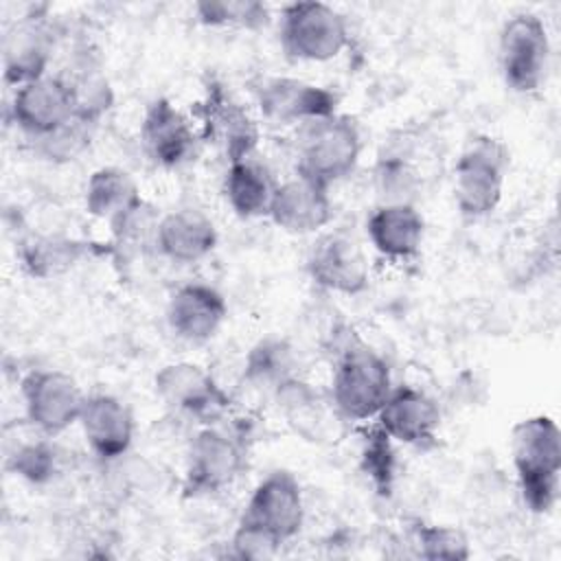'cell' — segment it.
<instances>
[{"instance_id": "6da1fadb", "label": "cell", "mask_w": 561, "mask_h": 561, "mask_svg": "<svg viewBox=\"0 0 561 561\" xmlns=\"http://www.w3.org/2000/svg\"><path fill=\"white\" fill-rule=\"evenodd\" d=\"M511 458L524 506L546 515L559 500L561 430L548 414H533L511 430Z\"/></svg>"}, {"instance_id": "7a4b0ae2", "label": "cell", "mask_w": 561, "mask_h": 561, "mask_svg": "<svg viewBox=\"0 0 561 561\" xmlns=\"http://www.w3.org/2000/svg\"><path fill=\"white\" fill-rule=\"evenodd\" d=\"M392 388L386 357L359 337H346L335 355L329 383V399L340 419L373 421Z\"/></svg>"}, {"instance_id": "3957f363", "label": "cell", "mask_w": 561, "mask_h": 561, "mask_svg": "<svg viewBox=\"0 0 561 561\" xmlns=\"http://www.w3.org/2000/svg\"><path fill=\"white\" fill-rule=\"evenodd\" d=\"M362 156V131L348 114L309 121L296 134V173L327 188L348 178Z\"/></svg>"}, {"instance_id": "277c9868", "label": "cell", "mask_w": 561, "mask_h": 561, "mask_svg": "<svg viewBox=\"0 0 561 561\" xmlns=\"http://www.w3.org/2000/svg\"><path fill=\"white\" fill-rule=\"evenodd\" d=\"M511 171L508 147L489 134L473 136L454 164V202L462 217L491 215L504 195Z\"/></svg>"}, {"instance_id": "5b68a950", "label": "cell", "mask_w": 561, "mask_h": 561, "mask_svg": "<svg viewBox=\"0 0 561 561\" xmlns=\"http://www.w3.org/2000/svg\"><path fill=\"white\" fill-rule=\"evenodd\" d=\"M348 42L351 28L344 13L327 2H289L278 13V44L294 61H331Z\"/></svg>"}, {"instance_id": "8992f818", "label": "cell", "mask_w": 561, "mask_h": 561, "mask_svg": "<svg viewBox=\"0 0 561 561\" xmlns=\"http://www.w3.org/2000/svg\"><path fill=\"white\" fill-rule=\"evenodd\" d=\"M550 53V35L537 13L511 15L497 37V64L506 88L517 94L537 92L546 83Z\"/></svg>"}, {"instance_id": "52a82bcc", "label": "cell", "mask_w": 561, "mask_h": 561, "mask_svg": "<svg viewBox=\"0 0 561 561\" xmlns=\"http://www.w3.org/2000/svg\"><path fill=\"white\" fill-rule=\"evenodd\" d=\"M245 467L243 443L215 425L195 432L186 447L184 467V495L204 497L228 489Z\"/></svg>"}, {"instance_id": "ba28073f", "label": "cell", "mask_w": 561, "mask_h": 561, "mask_svg": "<svg viewBox=\"0 0 561 561\" xmlns=\"http://www.w3.org/2000/svg\"><path fill=\"white\" fill-rule=\"evenodd\" d=\"M20 394L26 423L50 438L79 423L85 401L77 379L57 368L28 373L20 383Z\"/></svg>"}, {"instance_id": "9c48e42d", "label": "cell", "mask_w": 561, "mask_h": 561, "mask_svg": "<svg viewBox=\"0 0 561 561\" xmlns=\"http://www.w3.org/2000/svg\"><path fill=\"white\" fill-rule=\"evenodd\" d=\"M276 541H291L305 524V495L298 478L287 469L270 471L252 489L241 517Z\"/></svg>"}, {"instance_id": "30bf717a", "label": "cell", "mask_w": 561, "mask_h": 561, "mask_svg": "<svg viewBox=\"0 0 561 561\" xmlns=\"http://www.w3.org/2000/svg\"><path fill=\"white\" fill-rule=\"evenodd\" d=\"M199 138L215 145L228 162L250 158L261 131L254 116L221 85L210 83L199 103Z\"/></svg>"}, {"instance_id": "8fae6325", "label": "cell", "mask_w": 561, "mask_h": 561, "mask_svg": "<svg viewBox=\"0 0 561 561\" xmlns=\"http://www.w3.org/2000/svg\"><path fill=\"white\" fill-rule=\"evenodd\" d=\"M261 116L274 125H305L337 112V94L298 77H263L254 85Z\"/></svg>"}, {"instance_id": "7c38bea8", "label": "cell", "mask_w": 561, "mask_h": 561, "mask_svg": "<svg viewBox=\"0 0 561 561\" xmlns=\"http://www.w3.org/2000/svg\"><path fill=\"white\" fill-rule=\"evenodd\" d=\"M153 390L167 408L199 421L217 419L230 408V394L204 366L193 362L164 364L153 375Z\"/></svg>"}, {"instance_id": "4fadbf2b", "label": "cell", "mask_w": 561, "mask_h": 561, "mask_svg": "<svg viewBox=\"0 0 561 561\" xmlns=\"http://www.w3.org/2000/svg\"><path fill=\"white\" fill-rule=\"evenodd\" d=\"M307 274L316 287L340 296H357L370 283L362 245L342 232H327L313 241L307 254Z\"/></svg>"}, {"instance_id": "5bb4252c", "label": "cell", "mask_w": 561, "mask_h": 561, "mask_svg": "<svg viewBox=\"0 0 561 561\" xmlns=\"http://www.w3.org/2000/svg\"><path fill=\"white\" fill-rule=\"evenodd\" d=\"M199 131L171 99L156 96L140 121V145L147 158L164 169L186 164L199 145Z\"/></svg>"}, {"instance_id": "9a60e30c", "label": "cell", "mask_w": 561, "mask_h": 561, "mask_svg": "<svg viewBox=\"0 0 561 561\" xmlns=\"http://www.w3.org/2000/svg\"><path fill=\"white\" fill-rule=\"evenodd\" d=\"M11 118L31 140L44 138L75 118L68 88L59 75H44L13 90Z\"/></svg>"}, {"instance_id": "2e32d148", "label": "cell", "mask_w": 561, "mask_h": 561, "mask_svg": "<svg viewBox=\"0 0 561 561\" xmlns=\"http://www.w3.org/2000/svg\"><path fill=\"white\" fill-rule=\"evenodd\" d=\"M375 425L394 443L423 447L440 427L438 403L421 388L394 386L375 416Z\"/></svg>"}, {"instance_id": "e0dca14e", "label": "cell", "mask_w": 561, "mask_h": 561, "mask_svg": "<svg viewBox=\"0 0 561 561\" xmlns=\"http://www.w3.org/2000/svg\"><path fill=\"white\" fill-rule=\"evenodd\" d=\"M228 318V302L224 294L208 283H184L167 302V322L175 337L204 344L217 335Z\"/></svg>"}, {"instance_id": "ac0fdd59", "label": "cell", "mask_w": 561, "mask_h": 561, "mask_svg": "<svg viewBox=\"0 0 561 561\" xmlns=\"http://www.w3.org/2000/svg\"><path fill=\"white\" fill-rule=\"evenodd\" d=\"M77 425L90 451L101 460L125 456L134 443V414L116 394H85Z\"/></svg>"}, {"instance_id": "d6986e66", "label": "cell", "mask_w": 561, "mask_h": 561, "mask_svg": "<svg viewBox=\"0 0 561 561\" xmlns=\"http://www.w3.org/2000/svg\"><path fill=\"white\" fill-rule=\"evenodd\" d=\"M267 217L285 232L313 234L333 217V202L327 186L302 175L278 182Z\"/></svg>"}, {"instance_id": "ffe728a7", "label": "cell", "mask_w": 561, "mask_h": 561, "mask_svg": "<svg viewBox=\"0 0 561 561\" xmlns=\"http://www.w3.org/2000/svg\"><path fill=\"white\" fill-rule=\"evenodd\" d=\"M373 250L388 261H410L421 252L425 219L416 204H377L366 217Z\"/></svg>"}, {"instance_id": "44dd1931", "label": "cell", "mask_w": 561, "mask_h": 561, "mask_svg": "<svg viewBox=\"0 0 561 561\" xmlns=\"http://www.w3.org/2000/svg\"><path fill=\"white\" fill-rule=\"evenodd\" d=\"M215 221L199 208L184 206L160 217L153 248L173 263H197L217 248Z\"/></svg>"}, {"instance_id": "7402d4cb", "label": "cell", "mask_w": 561, "mask_h": 561, "mask_svg": "<svg viewBox=\"0 0 561 561\" xmlns=\"http://www.w3.org/2000/svg\"><path fill=\"white\" fill-rule=\"evenodd\" d=\"M53 39L39 18L13 22L2 37V70L7 85H22L48 75Z\"/></svg>"}, {"instance_id": "603a6c76", "label": "cell", "mask_w": 561, "mask_h": 561, "mask_svg": "<svg viewBox=\"0 0 561 561\" xmlns=\"http://www.w3.org/2000/svg\"><path fill=\"white\" fill-rule=\"evenodd\" d=\"M92 252L90 241L64 232H31L18 241V261L37 280H53L72 272Z\"/></svg>"}, {"instance_id": "cb8c5ba5", "label": "cell", "mask_w": 561, "mask_h": 561, "mask_svg": "<svg viewBox=\"0 0 561 561\" xmlns=\"http://www.w3.org/2000/svg\"><path fill=\"white\" fill-rule=\"evenodd\" d=\"M276 186L267 164L254 156L228 162L224 173V197L241 219L267 217Z\"/></svg>"}, {"instance_id": "d4e9b609", "label": "cell", "mask_w": 561, "mask_h": 561, "mask_svg": "<svg viewBox=\"0 0 561 561\" xmlns=\"http://www.w3.org/2000/svg\"><path fill=\"white\" fill-rule=\"evenodd\" d=\"M142 193L134 175L123 167H99L90 173L83 188L85 210L101 221H116L142 202Z\"/></svg>"}, {"instance_id": "484cf974", "label": "cell", "mask_w": 561, "mask_h": 561, "mask_svg": "<svg viewBox=\"0 0 561 561\" xmlns=\"http://www.w3.org/2000/svg\"><path fill=\"white\" fill-rule=\"evenodd\" d=\"M298 377V353L289 340L263 337L245 355L243 379L254 390L274 394L278 386Z\"/></svg>"}, {"instance_id": "4316f807", "label": "cell", "mask_w": 561, "mask_h": 561, "mask_svg": "<svg viewBox=\"0 0 561 561\" xmlns=\"http://www.w3.org/2000/svg\"><path fill=\"white\" fill-rule=\"evenodd\" d=\"M68 88L72 112L77 121L88 125H99V121L112 110L114 105V90L105 72L92 59H79L59 75Z\"/></svg>"}, {"instance_id": "83f0119b", "label": "cell", "mask_w": 561, "mask_h": 561, "mask_svg": "<svg viewBox=\"0 0 561 561\" xmlns=\"http://www.w3.org/2000/svg\"><path fill=\"white\" fill-rule=\"evenodd\" d=\"M272 397H274L278 410L285 414L287 423L296 430V434H300L309 440H318L324 436V430H327L324 403L327 401L300 375L291 377L289 381L278 386Z\"/></svg>"}, {"instance_id": "f1b7e54d", "label": "cell", "mask_w": 561, "mask_h": 561, "mask_svg": "<svg viewBox=\"0 0 561 561\" xmlns=\"http://www.w3.org/2000/svg\"><path fill=\"white\" fill-rule=\"evenodd\" d=\"M195 20L208 28L259 31L270 24V9L259 0H199L193 7Z\"/></svg>"}, {"instance_id": "f546056e", "label": "cell", "mask_w": 561, "mask_h": 561, "mask_svg": "<svg viewBox=\"0 0 561 561\" xmlns=\"http://www.w3.org/2000/svg\"><path fill=\"white\" fill-rule=\"evenodd\" d=\"M7 469L28 484H48L59 471V451L50 436L37 434L9 451Z\"/></svg>"}, {"instance_id": "4dcf8cb0", "label": "cell", "mask_w": 561, "mask_h": 561, "mask_svg": "<svg viewBox=\"0 0 561 561\" xmlns=\"http://www.w3.org/2000/svg\"><path fill=\"white\" fill-rule=\"evenodd\" d=\"M421 186V175L401 153H388L377 160L375 188L379 204H414Z\"/></svg>"}, {"instance_id": "1f68e13d", "label": "cell", "mask_w": 561, "mask_h": 561, "mask_svg": "<svg viewBox=\"0 0 561 561\" xmlns=\"http://www.w3.org/2000/svg\"><path fill=\"white\" fill-rule=\"evenodd\" d=\"M414 548L421 559L465 561L471 557L467 535L449 524H416Z\"/></svg>"}, {"instance_id": "d6a6232c", "label": "cell", "mask_w": 561, "mask_h": 561, "mask_svg": "<svg viewBox=\"0 0 561 561\" xmlns=\"http://www.w3.org/2000/svg\"><path fill=\"white\" fill-rule=\"evenodd\" d=\"M392 438L386 436L377 425L364 436L362 443V471L377 489L379 495H390L394 476H397V458L392 449Z\"/></svg>"}, {"instance_id": "836d02e7", "label": "cell", "mask_w": 561, "mask_h": 561, "mask_svg": "<svg viewBox=\"0 0 561 561\" xmlns=\"http://www.w3.org/2000/svg\"><path fill=\"white\" fill-rule=\"evenodd\" d=\"M94 136V125L72 118L57 131L33 140V149L42 160L53 164H66L77 160L83 151H88Z\"/></svg>"}, {"instance_id": "e575fe53", "label": "cell", "mask_w": 561, "mask_h": 561, "mask_svg": "<svg viewBox=\"0 0 561 561\" xmlns=\"http://www.w3.org/2000/svg\"><path fill=\"white\" fill-rule=\"evenodd\" d=\"M160 217L162 215L158 213V208L153 204H149L147 199H142L127 215L112 221L110 230L121 245H129V248H149L151 245L153 248Z\"/></svg>"}, {"instance_id": "d590c367", "label": "cell", "mask_w": 561, "mask_h": 561, "mask_svg": "<svg viewBox=\"0 0 561 561\" xmlns=\"http://www.w3.org/2000/svg\"><path fill=\"white\" fill-rule=\"evenodd\" d=\"M232 554L239 559H270L280 550V541H276L265 530L239 519L230 539Z\"/></svg>"}]
</instances>
